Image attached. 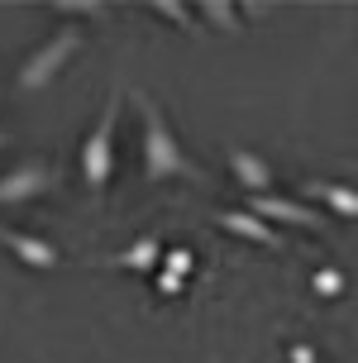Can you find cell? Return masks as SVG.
Wrapping results in <instances>:
<instances>
[{
  "mask_svg": "<svg viewBox=\"0 0 358 363\" xmlns=\"http://www.w3.org/2000/svg\"><path fill=\"white\" fill-rule=\"evenodd\" d=\"M134 106H139V120H143V177L148 182H172V177L206 182V172H201V167L186 158V148L177 144L167 115H162L148 96H139V91H134Z\"/></svg>",
  "mask_w": 358,
  "mask_h": 363,
  "instance_id": "6da1fadb",
  "label": "cell"
},
{
  "mask_svg": "<svg viewBox=\"0 0 358 363\" xmlns=\"http://www.w3.org/2000/svg\"><path fill=\"white\" fill-rule=\"evenodd\" d=\"M120 106H125V86H115L106 96L101 120H96V129L82 139V153H77V167H82V182H86L91 201L106 196L110 177H115V129H120Z\"/></svg>",
  "mask_w": 358,
  "mask_h": 363,
  "instance_id": "7a4b0ae2",
  "label": "cell"
},
{
  "mask_svg": "<svg viewBox=\"0 0 358 363\" xmlns=\"http://www.w3.org/2000/svg\"><path fill=\"white\" fill-rule=\"evenodd\" d=\"M77 48H82V29H77V24H62V29H57L48 43H38L34 53L19 62V77H15V82H19L24 91H43V86H48V82H53V77L72 62V57H77Z\"/></svg>",
  "mask_w": 358,
  "mask_h": 363,
  "instance_id": "3957f363",
  "label": "cell"
},
{
  "mask_svg": "<svg viewBox=\"0 0 358 363\" xmlns=\"http://www.w3.org/2000/svg\"><path fill=\"white\" fill-rule=\"evenodd\" d=\"M57 182H62V172H57L53 163L24 158V163H15L0 177V206H15V201H29V196H48Z\"/></svg>",
  "mask_w": 358,
  "mask_h": 363,
  "instance_id": "277c9868",
  "label": "cell"
},
{
  "mask_svg": "<svg viewBox=\"0 0 358 363\" xmlns=\"http://www.w3.org/2000/svg\"><path fill=\"white\" fill-rule=\"evenodd\" d=\"M244 211H253L258 220H277V225H291V230H315V235H325V220L320 211H311V206H301L296 196H277V191H268V196H249V206Z\"/></svg>",
  "mask_w": 358,
  "mask_h": 363,
  "instance_id": "5b68a950",
  "label": "cell"
},
{
  "mask_svg": "<svg viewBox=\"0 0 358 363\" xmlns=\"http://www.w3.org/2000/svg\"><path fill=\"white\" fill-rule=\"evenodd\" d=\"M0 244H5V249H10L24 268H34V272H53L57 263H62V254H57L48 239L24 235V230H10V225H0Z\"/></svg>",
  "mask_w": 358,
  "mask_h": 363,
  "instance_id": "8992f818",
  "label": "cell"
},
{
  "mask_svg": "<svg viewBox=\"0 0 358 363\" xmlns=\"http://www.w3.org/2000/svg\"><path fill=\"white\" fill-rule=\"evenodd\" d=\"M230 172L244 191H253V196H268L272 191V167H268V158H258L253 148H230Z\"/></svg>",
  "mask_w": 358,
  "mask_h": 363,
  "instance_id": "52a82bcc",
  "label": "cell"
},
{
  "mask_svg": "<svg viewBox=\"0 0 358 363\" xmlns=\"http://www.w3.org/2000/svg\"><path fill=\"white\" fill-rule=\"evenodd\" d=\"M220 230H230V235H239V239H249V244H263V249H282L286 239L272 230L268 220H258L253 211H220Z\"/></svg>",
  "mask_w": 358,
  "mask_h": 363,
  "instance_id": "ba28073f",
  "label": "cell"
},
{
  "mask_svg": "<svg viewBox=\"0 0 358 363\" xmlns=\"http://www.w3.org/2000/svg\"><path fill=\"white\" fill-rule=\"evenodd\" d=\"M158 258H162V235H143V239L129 244L125 254H110V258H101V263H106V268H129V272H153Z\"/></svg>",
  "mask_w": 358,
  "mask_h": 363,
  "instance_id": "9c48e42d",
  "label": "cell"
},
{
  "mask_svg": "<svg viewBox=\"0 0 358 363\" xmlns=\"http://www.w3.org/2000/svg\"><path fill=\"white\" fill-rule=\"evenodd\" d=\"M301 196L325 201V206H330V211H340V216H358V191H354V186H340V182L311 177V182H301Z\"/></svg>",
  "mask_w": 358,
  "mask_h": 363,
  "instance_id": "30bf717a",
  "label": "cell"
},
{
  "mask_svg": "<svg viewBox=\"0 0 358 363\" xmlns=\"http://www.w3.org/2000/svg\"><path fill=\"white\" fill-rule=\"evenodd\" d=\"M201 15L211 19V24H220V29H230V34H239V15H234V10L225 5V0H206V5H201Z\"/></svg>",
  "mask_w": 358,
  "mask_h": 363,
  "instance_id": "8fae6325",
  "label": "cell"
},
{
  "mask_svg": "<svg viewBox=\"0 0 358 363\" xmlns=\"http://www.w3.org/2000/svg\"><path fill=\"white\" fill-rule=\"evenodd\" d=\"M153 10H158L162 19H172V24H181V29H196V19H191V10H186L181 0H153Z\"/></svg>",
  "mask_w": 358,
  "mask_h": 363,
  "instance_id": "7c38bea8",
  "label": "cell"
},
{
  "mask_svg": "<svg viewBox=\"0 0 358 363\" xmlns=\"http://www.w3.org/2000/svg\"><path fill=\"white\" fill-rule=\"evenodd\" d=\"M57 10H62V15H91V19L106 15V5H96V0H62Z\"/></svg>",
  "mask_w": 358,
  "mask_h": 363,
  "instance_id": "4fadbf2b",
  "label": "cell"
},
{
  "mask_svg": "<svg viewBox=\"0 0 358 363\" xmlns=\"http://www.w3.org/2000/svg\"><path fill=\"white\" fill-rule=\"evenodd\" d=\"M315 287H320L325 296H335V291H340V272H335V268H325V272H315Z\"/></svg>",
  "mask_w": 358,
  "mask_h": 363,
  "instance_id": "5bb4252c",
  "label": "cell"
},
{
  "mask_svg": "<svg viewBox=\"0 0 358 363\" xmlns=\"http://www.w3.org/2000/svg\"><path fill=\"white\" fill-rule=\"evenodd\" d=\"M5 144H10V134H5V129H0V148H5Z\"/></svg>",
  "mask_w": 358,
  "mask_h": 363,
  "instance_id": "9a60e30c",
  "label": "cell"
}]
</instances>
